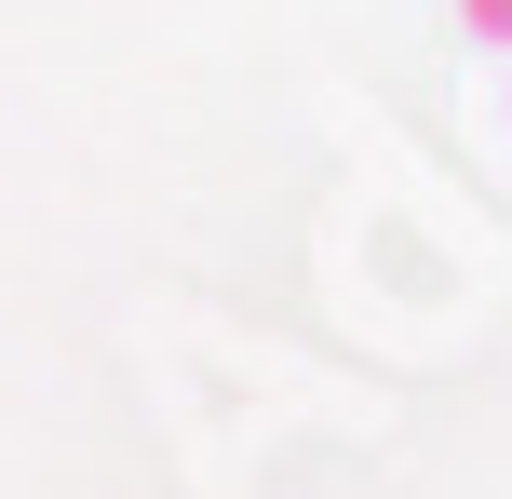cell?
I'll return each mask as SVG.
<instances>
[{"instance_id": "obj_1", "label": "cell", "mask_w": 512, "mask_h": 499, "mask_svg": "<svg viewBox=\"0 0 512 499\" xmlns=\"http://www.w3.org/2000/svg\"><path fill=\"white\" fill-rule=\"evenodd\" d=\"M472 27H486V41H512V0H472Z\"/></svg>"}]
</instances>
